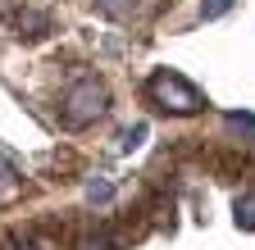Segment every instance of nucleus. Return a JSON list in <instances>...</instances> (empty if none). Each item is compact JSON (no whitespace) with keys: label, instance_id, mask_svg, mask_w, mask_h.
I'll return each instance as SVG.
<instances>
[{"label":"nucleus","instance_id":"nucleus-4","mask_svg":"<svg viewBox=\"0 0 255 250\" xmlns=\"http://www.w3.org/2000/svg\"><path fill=\"white\" fill-rule=\"evenodd\" d=\"M96 5H101V14H110V18H132L137 0H96Z\"/></svg>","mask_w":255,"mask_h":250},{"label":"nucleus","instance_id":"nucleus-8","mask_svg":"<svg viewBox=\"0 0 255 250\" xmlns=\"http://www.w3.org/2000/svg\"><path fill=\"white\" fill-rule=\"evenodd\" d=\"M237 218H242V223H246V228H255V196H246V200H242V209H237Z\"/></svg>","mask_w":255,"mask_h":250},{"label":"nucleus","instance_id":"nucleus-2","mask_svg":"<svg viewBox=\"0 0 255 250\" xmlns=\"http://www.w3.org/2000/svg\"><path fill=\"white\" fill-rule=\"evenodd\" d=\"M150 96L164 105V109H173V114H191V109H201L196 86H187L178 73H159V78H150Z\"/></svg>","mask_w":255,"mask_h":250},{"label":"nucleus","instance_id":"nucleus-7","mask_svg":"<svg viewBox=\"0 0 255 250\" xmlns=\"http://www.w3.org/2000/svg\"><path fill=\"white\" fill-rule=\"evenodd\" d=\"M110 191H114V186H110L105 177H101V182H96V177L87 182V196H91V200H110Z\"/></svg>","mask_w":255,"mask_h":250},{"label":"nucleus","instance_id":"nucleus-1","mask_svg":"<svg viewBox=\"0 0 255 250\" xmlns=\"http://www.w3.org/2000/svg\"><path fill=\"white\" fill-rule=\"evenodd\" d=\"M96 114H105V86L96 78H82L69 86V96H64V118L73 123V128H82V123H91Z\"/></svg>","mask_w":255,"mask_h":250},{"label":"nucleus","instance_id":"nucleus-9","mask_svg":"<svg viewBox=\"0 0 255 250\" xmlns=\"http://www.w3.org/2000/svg\"><path fill=\"white\" fill-rule=\"evenodd\" d=\"M5 250H23V246H5Z\"/></svg>","mask_w":255,"mask_h":250},{"label":"nucleus","instance_id":"nucleus-3","mask_svg":"<svg viewBox=\"0 0 255 250\" xmlns=\"http://www.w3.org/2000/svg\"><path fill=\"white\" fill-rule=\"evenodd\" d=\"M14 196H18V173H14V164L0 160V200H14Z\"/></svg>","mask_w":255,"mask_h":250},{"label":"nucleus","instance_id":"nucleus-6","mask_svg":"<svg viewBox=\"0 0 255 250\" xmlns=\"http://www.w3.org/2000/svg\"><path fill=\"white\" fill-rule=\"evenodd\" d=\"M141 141H146V123H137V128H128V132H123V150H137Z\"/></svg>","mask_w":255,"mask_h":250},{"label":"nucleus","instance_id":"nucleus-5","mask_svg":"<svg viewBox=\"0 0 255 250\" xmlns=\"http://www.w3.org/2000/svg\"><path fill=\"white\" fill-rule=\"evenodd\" d=\"M233 9V0H205L201 5V18H219V14H228Z\"/></svg>","mask_w":255,"mask_h":250}]
</instances>
